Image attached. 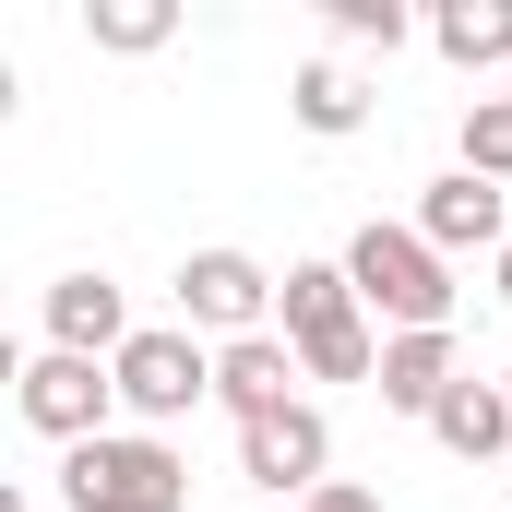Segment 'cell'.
I'll return each instance as SVG.
<instances>
[{
  "label": "cell",
  "mask_w": 512,
  "mask_h": 512,
  "mask_svg": "<svg viewBox=\"0 0 512 512\" xmlns=\"http://www.w3.org/2000/svg\"><path fill=\"white\" fill-rule=\"evenodd\" d=\"M274 310H286V346H298V370H310V382H382V334H370V310H358L346 262H286Z\"/></svg>",
  "instance_id": "1"
},
{
  "label": "cell",
  "mask_w": 512,
  "mask_h": 512,
  "mask_svg": "<svg viewBox=\"0 0 512 512\" xmlns=\"http://www.w3.org/2000/svg\"><path fill=\"white\" fill-rule=\"evenodd\" d=\"M346 286H358V310H382V334H453V262L429 251L417 227H358V251H346Z\"/></svg>",
  "instance_id": "2"
},
{
  "label": "cell",
  "mask_w": 512,
  "mask_h": 512,
  "mask_svg": "<svg viewBox=\"0 0 512 512\" xmlns=\"http://www.w3.org/2000/svg\"><path fill=\"white\" fill-rule=\"evenodd\" d=\"M60 501L72 512H179L191 501V465H179V441H155V429H108V441L60 453Z\"/></svg>",
  "instance_id": "3"
},
{
  "label": "cell",
  "mask_w": 512,
  "mask_h": 512,
  "mask_svg": "<svg viewBox=\"0 0 512 512\" xmlns=\"http://www.w3.org/2000/svg\"><path fill=\"white\" fill-rule=\"evenodd\" d=\"M239 477L274 489L286 512L310 501V489H334V429H322V405H310V393H298L286 417H251V429H239Z\"/></svg>",
  "instance_id": "4"
},
{
  "label": "cell",
  "mask_w": 512,
  "mask_h": 512,
  "mask_svg": "<svg viewBox=\"0 0 512 512\" xmlns=\"http://www.w3.org/2000/svg\"><path fill=\"white\" fill-rule=\"evenodd\" d=\"M108 405H120V370L108 358H24V429H48L60 453H84V441H108Z\"/></svg>",
  "instance_id": "5"
},
{
  "label": "cell",
  "mask_w": 512,
  "mask_h": 512,
  "mask_svg": "<svg viewBox=\"0 0 512 512\" xmlns=\"http://www.w3.org/2000/svg\"><path fill=\"white\" fill-rule=\"evenodd\" d=\"M274 286H286V274H262L251 251H191V262H179L191 334H227V346H251L262 322H274Z\"/></svg>",
  "instance_id": "6"
},
{
  "label": "cell",
  "mask_w": 512,
  "mask_h": 512,
  "mask_svg": "<svg viewBox=\"0 0 512 512\" xmlns=\"http://www.w3.org/2000/svg\"><path fill=\"white\" fill-rule=\"evenodd\" d=\"M108 370H120V405L143 417V429H179V417L215 393V358H203L191 334H131Z\"/></svg>",
  "instance_id": "7"
},
{
  "label": "cell",
  "mask_w": 512,
  "mask_h": 512,
  "mask_svg": "<svg viewBox=\"0 0 512 512\" xmlns=\"http://www.w3.org/2000/svg\"><path fill=\"white\" fill-rule=\"evenodd\" d=\"M298 382H310V370H298V346H286V334L215 346V405H227L239 429H251V417H286V405H298Z\"/></svg>",
  "instance_id": "8"
},
{
  "label": "cell",
  "mask_w": 512,
  "mask_h": 512,
  "mask_svg": "<svg viewBox=\"0 0 512 512\" xmlns=\"http://www.w3.org/2000/svg\"><path fill=\"white\" fill-rule=\"evenodd\" d=\"M417 239H429L441 262H453V251H489V262H501V251H512V239H501V191H489L477 167L429 179V191H417Z\"/></svg>",
  "instance_id": "9"
},
{
  "label": "cell",
  "mask_w": 512,
  "mask_h": 512,
  "mask_svg": "<svg viewBox=\"0 0 512 512\" xmlns=\"http://www.w3.org/2000/svg\"><path fill=\"white\" fill-rule=\"evenodd\" d=\"M48 346H60V358H120L131 346V298L108 274H60V286H48Z\"/></svg>",
  "instance_id": "10"
},
{
  "label": "cell",
  "mask_w": 512,
  "mask_h": 512,
  "mask_svg": "<svg viewBox=\"0 0 512 512\" xmlns=\"http://www.w3.org/2000/svg\"><path fill=\"white\" fill-rule=\"evenodd\" d=\"M453 382H465L453 370V334H382V405L393 417H441Z\"/></svg>",
  "instance_id": "11"
},
{
  "label": "cell",
  "mask_w": 512,
  "mask_h": 512,
  "mask_svg": "<svg viewBox=\"0 0 512 512\" xmlns=\"http://www.w3.org/2000/svg\"><path fill=\"white\" fill-rule=\"evenodd\" d=\"M429 48H441L453 72H501L512 84V0H441V12H429Z\"/></svg>",
  "instance_id": "12"
},
{
  "label": "cell",
  "mask_w": 512,
  "mask_h": 512,
  "mask_svg": "<svg viewBox=\"0 0 512 512\" xmlns=\"http://www.w3.org/2000/svg\"><path fill=\"white\" fill-rule=\"evenodd\" d=\"M429 441L465 453V465L512 453V393H501V382H453V393H441V417H429Z\"/></svg>",
  "instance_id": "13"
},
{
  "label": "cell",
  "mask_w": 512,
  "mask_h": 512,
  "mask_svg": "<svg viewBox=\"0 0 512 512\" xmlns=\"http://www.w3.org/2000/svg\"><path fill=\"white\" fill-rule=\"evenodd\" d=\"M286 108H298V131H322V143H346V131L370 120V84H358V72H346V60H310V72H298V96H286Z\"/></svg>",
  "instance_id": "14"
},
{
  "label": "cell",
  "mask_w": 512,
  "mask_h": 512,
  "mask_svg": "<svg viewBox=\"0 0 512 512\" xmlns=\"http://www.w3.org/2000/svg\"><path fill=\"white\" fill-rule=\"evenodd\" d=\"M84 36H96V48H120V60H143V48H167V36H179V12H167V0H96V12H84Z\"/></svg>",
  "instance_id": "15"
},
{
  "label": "cell",
  "mask_w": 512,
  "mask_h": 512,
  "mask_svg": "<svg viewBox=\"0 0 512 512\" xmlns=\"http://www.w3.org/2000/svg\"><path fill=\"white\" fill-rule=\"evenodd\" d=\"M465 167H477L489 191L512 179V96H477V108H465Z\"/></svg>",
  "instance_id": "16"
},
{
  "label": "cell",
  "mask_w": 512,
  "mask_h": 512,
  "mask_svg": "<svg viewBox=\"0 0 512 512\" xmlns=\"http://www.w3.org/2000/svg\"><path fill=\"white\" fill-rule=\"evenodd\" d=\"M334 36H346V48H405L417 12H405V0H334Z\"/></svg>",
  "instance_id": "17"
},
{
  "label": "cell",
  "mask_w": 512,
  "mask_h": 512,
  "mask_svg": "<svg viewBox=\"0 0 512 512\" xmlns=\"http://www.w3.org/2000/svg\"><path fill=\"white\" fill-rule=\"evenodd\" d=\"M298 512H382V489H358V477H334V489H310Z\"/></svg>",
  "instance_id": "18"
},
{
  "label": "cell",
  "mask_w": 512,
  "mask_h": 512,
  "mask_svg": "<svg viewBox=\"0 0 512 512\" xmlns=\"http://www.w3.org/2000/svg\"><path fill=\"white\" fill-rule=\"evenodd\" d=\"M489 286H501V310H512V251H501V262H489Z\"/></svg>",
  "instance_id": "19"
},
{
  "label": "cell",
  "mask_w": 512,
  "mask_h": 512,
  "mask_svg": "<svg viewBox=\"0 0 512 512\" xmlns=\"http://www.w3.org/2000/svg\"><path fill=\"white\" fill-rule=\"evenodd\" d=\"M501 393H512V370H501Z\"/></svg>",
  "instance_id": "20"
},
{
  "label": "cell",
  "mask_w": 512,
  "mask_h": 512,
  "mask_svg": "<svg viewBox=\"0 0 512 512\" xmlns=\"http://www.w3.org/2000/svg\"><path fill=\"white\" fill-rule=\"evenodd\" d=\"M24 512H36V501H24Z\"/></svg>",
  "instance_id": "21"
},
{
  "label": "cell",
  "mask_w": 512,
  "mask_h": 512,
  "mask_svg": "<svg viewBox=\"0 0 512 512\" xmlns=\"http://www.w3.org/2000/svg\"><path fill=\"white\" fill-rule=\"evenodd\" d=\"M501 96H512V84H501Z\"/></svg>",
  "instance_id": "22"
}]
</instances>
